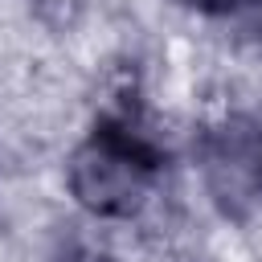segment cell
Wrapping results in <instances>:
<instances>
[{"instance_id":"obj_1","label":"cell","mask_w":262,"mask_h":262,"mask_svg":"<svg viewBox=\"0 0 262 262\" xmlns=\"http://www.w3.org/2000/svg\"><path fill=\"white\" fill-rule=\"evenodd\" d=\"M164 168L160 147L127 119H98L70 156V192L94 217H131L143 209Z\"/></svg>"},{"instance_id":"obj_2","label":"cell","mask_w":262,"mask_h":262,"mask_svg":"<svg viewBox=\"0 0 262 262\" xmlns=\"http://www.w3.org/2000/svg\"><path fill=\"white\" fill-rule=\"evenodd\" d=\"M188 8H196V12H209V16H221V12H237L246 0H184Z\"/></svg>"},{"instance_id":"obj_3","label":"cell","mask_w":262,"mask_h":262,"mask_svg":"<svg viewBox=\"0 0 262 262\" xmlns=\"http://www.w3.org/2000/svg\"><path fill=\"white\" fill-rule=\"evenodd\" d=\"M254 4H258V8H262V0H254Z\"/></svg>"}]
</instances>
